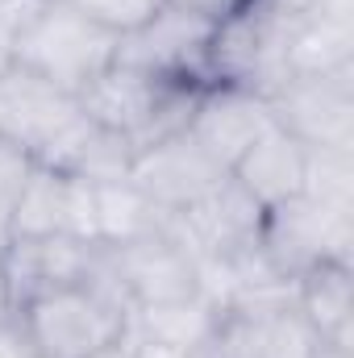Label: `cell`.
I'll return each instance as SVG.
<instances>
[{
	"label": "cell",
	"instance_id": "ac0fdd59",
	"mask_svg": "<svg viewBox=\"0 0 354 358\" xmlns=\"http://www.w3.org/2000/svg\"><path fill=\"white\" fill-rule=\"evenodd\" d=\"M217 308L204 296L192 300H176V304H146V308H129L125 334L121 342L134 346H159L171 355H192L208 342L213 325H217Z\"/></svg>",
	"mask_w": 354,
	"mask_h": 358
},
{
	"label": "cell",
	"instance_id": "9c48e42d",
	"mask_svg": "<svg viewBox=\"0 0 354 358\" xmlns=\"http://www.w3.org/2000/svg\"><path fill=\"white\" fill-rule=\"evenodd\" d=\"M104 267L129 308L176 304L200 296V263L171 238V229L104 246Z\"/></svg>",
	"mask_w": 354,
	"mask_h": 358
},
{
	"label": "cell",
	"instance_id": "52a82bcc",
	"mask_svg": "<svg viewBox=\"0 0 354 358\" xmlns=\"http://www.w3.org/2000/svg\"><path fill=\"white\" fill-rule=\"evenodd\" d=\"M217 17L187 4H163L150 21L117 38V63L159 76V80H196L208 84V42Z\"/></svg>",
	"mask_w": 354,
	"mask_h": 358
},
{
	"label": "cell",
	"instance_id": "f546056e",
	"mask_svg": "<svg viewBox=\"0 0 354 358\" xmlns=\"http://www.w3.org/2000/svg\"><path fill=\"white\" fill-rule=\"evenodd\" d=\"M13 63H17V59H13V50H8V46H0V80L13 71Z\"/></svg>",
	"mask_w": 354,
	"mask_h": 358
},
{
	"label": "cell",
	"instance_id": "7402d4cb",
	"mask_svg": "<svg viewBox=\"0 0 354 358\" xmlns=\"http://www.w3.org/2000/svg\"><path fill=\"white\" fill-rule=\"evenodd\" d=\"M63 4H71V8H80L88 21H96L100 29H108V34H129V29H138L142 21H150L167 0H63Z\"/></svg>",
	"mask_w": 354,
	"mask_h": 358
},
{
	"label": "cell",
	"instance_id": "277c9868",
	"mask_svg": "<svg viewBox=\"0 0 354 358\" xmlns=\"http://www.w3.org/2000/svg\"><path fill=\"white\" fill-rule=\"evenodd\" d=\"M288 21L271 0H242L221 13L208 42V84H234L267 100L288 80Z\"/></svg>",
	"mask_w": 354,
	"mask_h": 358
},
{
	"label": "cell",
	"instance_id": "5b68a950",
	"mask_svg": "<svg viewBox=\"0 0 354 358\" xmlns=\"http://www.w3.org/2000/svg\"><path fill=\"white\" fill-rule=\"evenodd\" d=\"M92 117L84 113L80 96L55 88L50 80L13 63L0 80V134L21 142L42 167L63 171L80 138L88 134Z\"/></svg>",
	"mask_w": 354,
	"mask_h": 358
},
{
	"label": "cell",
	"instance_id": "d6986e66",
	"mask_svg": "<svg viewBox=\"0 0 354 358\" xmlns=\"http://www.w3.org/2000/svg\"><path fill=\"white\" fill-rule=\"evenodd\" d=\"M283 59H288V76H330V71L354 67V21L317 13V8L292 17Z\"/></svg>",
	"mask_w": 354,
	"mask_h": 358
},
{
	"label": "cell",
	"instance_id": "cb8c5ba5",
	"mask_svg": "<svg viewBox=\"0 0 354 358\" xmlns=\"http://www.w3.org/2000/svg\"><path fill=\"white\" fill-rule=\"evenodd\" d=\"M0 358H34V355H29V346L21 342V334H17L13 317H4V321H0Z\"/></svg>",
	"mask_w": 354,
	"mask_h": 358
},
{
	"label": "cell",
	"instance_id": "8fae6325",
	"mask_svg": "<svg viewBox=\"0 0 354 358\" xmlns=\"http://www.w3.org/2000/svg\"><path fill=\"white\" fill-rule=\"evenodd\" d=\"M8 234L13 238H84V242H96V183L38 163L25 192L8 208Z\"/></svg>",
	"mask_w": 354,
	"mask_h": 358
},
{
	"label": "cell",
	"instance_id": "484cf974",
	"mask_svg": "<svg viewBox=\"0 0 354 358\" xmlns=\"http://www.w3.org/2000/svg\"><path fill=\"white\" fill-rule=\"evenodd\" d=\"M279 13H288V17H300V13H309V8H317L321 0H271Z\"/></svg>",
	"mask_w": 354,
	"mask_h": 358
},
{
	"label": "cell",
	"instance_id": "9a60e30c",
	"mask_svg": "<svg viewBox=\"0 0 354 358\" xmlns=\"http://www.w3.org/2000/svg\"><path fill=\"white\" fill-rule=\"evenodd\" d=\"M313 325L296 313H221L204 355L208 358H309L317 350Z\"/></svg>",
	"mask_w": 354,
	"mask_h": 358
},
{
	"label": "cell",
	"instance_id": "3957f363",
	"mask_svg": "<svg viewBox=\"0 0 354 358\" xmlns=\"http://www.w3.org/2000/svg\"><path fill=\"white\" fill-rule=\"evenodd\" d=\"M13 59H17V67L50 80L55 88L80 96L100 71H108L117 63V34L100 29L96 21H88L80 8H71L63 0H42L38 17L29 21V29L17 42Z\"/></svg>",
	"mask_w": 354,
	"mask_h": 358
},
{
	"label": "cell",
	"instance_id": "4fadbf2b",
	"mask_svg": "<svg viewBox=\"0 0 354 358\" xmlns=\"http://www.w3.org/2000/svg\"><path fill=\"white\" fill-rule=\"evenodd\" d=\"M0 267L8 279V300L21 308L34 296H46L55 287L84 283L104 271V246L84 238H8L0 250Z\"/></svg>",
	"mask_w": 354,
	"mask_h": 358
},
{
	"label": "cell",
	"instance_id": "6da1fadb",
	"mask_svg": "<svg viewBox=\"0 0 354 358\" xmlns=\"http://www.w3.org/2000/svg\"><path fill=\"white\" fill-rule=\"evenodd\" d=\"M129 321V304L108 279V267L84 283L55 287L13 308V325L34 358H88L117 346Z\"/></svg>",
	"mask_w": 354,
	"mask_h": 358
},
{
	"label": "cell",
	"instance_id": "4316f807",
	"mask_svg": "<svg viewBox=\"0 0 354 358\" xmlns=\"http://www.w3.org/2000/svg\"><path fill=\"white\" fill-rule=\"evenodd\" d=\"M309 358H354V346H334V342H317V350Z\"/></svg>",
	"mask_w": 354,
	"mask_h": 358
},
{
	"label": "cell",
	"instance_id": "2e32d148",
	"mask_svg": "<svg viewBox=\"0 0 354 358\" xmlns=\"http://www.w3.org/2000/svg\"><path fill=\"white\" fill-rule=\"evenodd\" d=\"M304 163H309V146H300L292 134H283L271 121V129L234 163L229 176L238 179L263 208H275V204L304 192Z\"/></svg>",
	"mask_w": 354,
	"mask_h": 358
},
{
	"label": "cell",
	"instance_id": "603a6c76",
	"mask_svg": "<svg viewBox=\"0 0 354 358\" xmlns=\"http://www.w3.org/2000/svg\"><path fill=\"white\" fill-rule=\"evenodd\" d=\"M34 171H38V159L8 134H0V213H8L17 204V196L25 192Z\"/></svg>",
	"mask_w": 354,
	"mask_h": 358
},
{
	"label": "cell",
	"instance_id": "44dd1931",
	"mask_svg": "<svg viewBox=\"0 0 354 358\" xmlns=\"http://www.w3.org/2000/svg\"><path fill=\"white\" fill-rule=\"evenodd\" d=\"M304 196H313L321 204L354 208V150H334V146L309 150V163H304Z\"/></svg>",
	"mask_w": 354,
	"mask_h": 358
},
{
	"label": "cell",
	"instance_id": "7a4b0ae2",
	"mask_svg": "<svg viewBox=\"0 0 354 358\" xmlns=\"http://www.w3.org/2000/svg\"><path fill=\"white\" fill-rule=\"evenodd\" d=\"M204 88L208 84L159 80V76L113 63L108 71H100L88 88L80 92V104H84V113L96 125L121 134L138 155V150H146V146H155L163 138L183 134Z\"/></svg>",
	"mask_w": 354,
	"mask_h": 358
},
{
	"label": "cell",
	"instance_id": "8992f818",
	"mask_svg": "<svg viewBox=\"0 0 354 358\" xmlns=\"http://www.w3.org/2000/svg\"><path fill=\"white\" fill-rule=\"evenodd\" d=\"M263 255L292 279L321 263H351L354 255V208L321 204L313 196H292L275 208H267L263 234H259Z\"/></svg>",
	"mask_w": 354,
	"mask_h": 358
},
{
	"label": "cell",
	"instance_id": "ffe728a7",
	"mask_svg": "<svg viewBox=\"0 0 354 358\" xmlns=\"http://www.w3.org/2000/svg\"><path fill=\"white\" fill-rule=\"evenodd\" d=\"M159 229H167V213L134 179L96 183V242L100 246H121Z\"/></svg>",
	"mask_w": 354,
	"mask_h": 358
},
{
	"label": "cell",
	"instance_id": "d4e9b609",
	"mask_svg": "<svg viewBox=\"0 0 354 358\" xmlns=\"http://www.w3.org/2000/svg\"><path fill=\"white\" fill-rule=\"evenodd\" d=\"M171 4H187V8H196V13H208V17H221V13H229L234 4H242V0H171Z\"/></svg>",
	"mask_w": 354,
	"mask_h": 358
},
{
	"label": "cell",
	"instance_id": "7c38bea8",
	"mask_svg": "<svg viewBox=\"0 0 354 358\" xmlns=\"http://www.w3.org/2000/svg\"><path fill=\"white\" fill-rule=\"evenodd\" d=\"M125 179H134V183L171 217L179 208L196 204L200 196H208L213 187H221V183L229 179V167H225L221 159H213V155L183 129L176 138H163V142L138 150Z\"/></svg>",
	"mask_w": 354,
	"mask_h": 358
},
{
	"label": "cell",
	"instance_id": "5bb4252c",
	"mask_svg": "<svg viewBox=\"0 0 354 358\" xmlns=\"http://www.w3.org/2000/svg\"><path fill=\"white\" fill-rule=\"evenodd\" d=\"M271 129V108L263 96L234 84H208L196 100V113L187 121V134L213 155L221 159L229 171L234 163Z\"/></svg>",
	"mask_w": 354,
	"mask_h": 358
},
{
	"label": "cell",
	"instance_id": "30bf717a",
	"mask_svg": "<svg viewBox=\"0 0 354 358\" xmlns=\"http://www.w3.org/2000/svg\"><path fill=\"white\" fill-rule=\"evenodd\" d=\"M263 217L267 208L229 176L221 187L200 196L196 204L171 213L167 229L196 263H204V259H225V255L255 246L263 234Z\"/></svg>",
	"mask_w": 354,
	"mask_h": 358
},
{
	"label": "cell",
	"instance_id": "4dcf8cb0",
	"mask_svg": "<svg viewBox=\"0 0 354 358\" xmlns=\"http://www.w3.org/2000/svg\"><path fill=\"white\" fill-rule=\"evenodd\" d=\"M183 358H208V355H204V346H200V350H192V355H183Z\"/></svg>",
	"mask_w": 354,
	"mask_h": 358
},
{
	"label": "cell",
	"instance_id": "e0dca14e",
	"mask_svg": "<svg viewBox=\"0 0 354 358\" xmlns=\"http://www.w3.org/2000/svg\"><path fill=\"white\" fill-rule=\"evenodd\" d=\"M296 313L321 342L354 346V267L321 263L296 279Z\"/></svg>",
	"mask_w": 354,
	"mask_h": 358
},
{
	"label": "cell",
	"instance_id": "ba28073f",
	"mask_svg": "<svg viewBox=\"0 0 354 358\" xmlns=\"http://www.w3.org/2000/svg\"><path fill=\"white\" fill-rule=\"evenodd\" d=\"M271 121L300 146L354 150V67L330 76H288L267 96Z\"/></svg>",
	"mask_w": 354,
	"mask_h": 358
},
{
	"label": "cell",
	"instance_id": "f1b7e54d",
	"mask_svg": "<svg viewBox=\"0 0 354 358\" xmlns=\"http://www.w3.org/2000/svg\"><path fill=\"white\" fill-rule=\"evenodd\" d=\"M88 358H134V355H129L125 342H117V346H104V350H96V355H88Z\"/></svg>",
	"mask_w": 354,
	"mask_h": 358
},
{
	"label": "cell",
	"instance_id": "83f0119b",
	"mask_svg": "<svg viewBox=\"0 0 354 358\" xmlns=\"http://www.w3.org/2000/svg\"><path fill=\"white\" fill-rule=\"evenodd\" d=\"M13 317V300H8V279H4V267H0V321Z\"/></svg>",
	"mask_w": 354,
	"mask_h": 358
}]
</instances>
